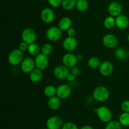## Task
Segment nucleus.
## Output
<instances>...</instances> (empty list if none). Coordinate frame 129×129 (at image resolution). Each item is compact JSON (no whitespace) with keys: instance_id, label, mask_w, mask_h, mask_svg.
Instances as JSON below:
<instances>
[{"instance_id":"obj_1","label":"nucleus","mask_w":129,"mask_h":129,"mask_svg":"<svg viewBox=\"0 0 129 129\" xmlns=\"http://www.w3.org/2000/svg\"><path fill=\"white\" fill-rule=\"evenodd\" d=\"M93 97L95 101L98 102H105L110 97L109 90L105 86H97L93 91Z\"/></svg>"},{"instance_id":"obj_2","label":"nucleus","mask_w":129,"mask_h":129,"mask_svg":"<svg viewBox=\"0 0 129 129\" xmlns=\"http://www.w3.org/2000/svg\"><path fill=\"white\" fill-rule=\"evenodd\" d=\"M23 52L20 49H14L10 52L8 56V61L13 67L20 65L24 59Z\"/></svg>"},{"instance_id":"obj_3","label":"nucleus","mask_w":129,"mask_h":129,"mask_svg":"<svg viewBox=\"0 0 129 129\" xmlns=\"http://www.w3.org/2000/svg\"><path fill=\"white\" fill-rule=\"evenodd\" d=\"M62 36V31L59 27L52 26L47 29L45 32V37L50 42H57Z\"/></svg>"},{"instance_id":"obj_4","label":"nucleus","mask_w":129,"mask_h":129,"mask_svg":"<svg viewBox=\"0 0 129 129\" xmlns=\"http://www.w3.org/2000/svg\"><path fill=\"white\" fill-rule=\"evenodd\" d=\"M97 116L101 121L103 123H108L112 120V113L108 107L105 106H101L96 108Z\"/></svg>"},{"instance_id":"obj_5","label":"nucleus","mask_w":129,"mask_h":129,"mask_svg":"<svg viewBox=\"0 0 129 129\" xmlns=\"http://www.w3.org/2000/svg\"><path fill=\"white\" fill-rule=\"evenodd\" d=\"M55 13L54 10L49 7H45L40 12V18L42 21L46 24H50L54 21Z\"/></svg>"},{"instance_id":"obj_6","label":"nucleus","mask_w":129,"mask_h":129,"mask_svg":"<svg viewBox=\"0 0 129 129\" xmlns=\"http://www.w3.org/2000/svg\"><path fill=\"white\" fill-rule=\"evenodd\" d=\"M22 41L25 42L28 44L35 42L37 39L36 32L31 28H25L23 30L21 34Z\"/></svg>"},{"instance_id":"obj_7","label":"nucleus","mask_w":129,"mask_h":129,"mask_svg":"<svg viewBox=\"0 0 129 129\" xmlns=\"http://www.w3.org/2000/svg\"><path fill=\"white\" fill-rule=\"evenodd\" d=\"M69 68L64 64H59L54 68L53 71L54 76L58 80L66 79L67 77L70 73Z\"/></svg>"},{"instance_id":"obj_8","label":"nucleus","mask_w":129,"mask_h":129,"mask_svg":"<svg viewBox=\"0 0 129 129\" xmlns=\"http://www.w3.org/2000/svg\"><path fill=\"white\" fill-rule=\"evenodd\" d=\"M102 43L103 46L108 49H113L118 45V40L114 34L108 33L103 37Z\"/></svg>"},{"instance_id":"obj_9","label":"nucleus","mask_w":129,"mask_h":129,"mask_svg":"<svg viewBox=\"0 0 129 129\" xmlns=\"http://www.w3.org/2000/svg\"><path fill=\"white\" fill-rule=\"evenodd\" d=\"M78 56L71 52H67L62 58V64L68 68H73L76 67L78 62Z\"/></svg>"},{"instance_id":"obj_10","label":"nucleus","mask_w":129,"mask_h":129,"mask_svg":"<svg viewBox=\"0 0 129 129\" xmlns=\"http://www.w3.org/2000/svg\"><path fill=\"white\" fill-rule=\"evenodd\" d=\"M63 125L62 118L59 116H50L46 121V127L48 129H61Z\"/></svg>"},{"instance_id":"obj_11","label":"nucleus","mask_w":129,"mask_h":129,"mask_svg":"<svg viewBox=\"0 0 129 129\" xmlns=\"http://www.w3.org/2000/svg\"><path fill=\"white\" fill-rule=\"evenodd\" d=\"M71 87L66 83L60 84L57 87V94L60 99H66L69 97L71 95Z\"/></svg>"},{"instance_id":"obj_12","label":"nucleus","mask_w":129,"mask_h":129,"mask_svg":"<svg viewBox=\"0 0 129 129\" xmlns=\"http://www.w3.org/2000/svg\"><path fill=\"white\" fill-rule=\"evenodd\" d=\"M21 70L23 73L30 74L31 71L34 70L35 67V59L31 57H26L23 59L21 63L20 64Z\"/></svg>"},{"instance_id":"obj_13","label":"nucleus","mask_w":129,"mask_h":129,"mask_svg":"<svg viewBox=\"0 0 129 129\" xmlns=\"http://www.w3.org/2000/svg\"><path fill=\"white\" fill-rule=\"evenodd\" d=\"M78 44V40L75 37L68 36L63 40L62 48L66 51L72 53L76 49Z\"/></svg>"},{"instance_id":"obj_14","label":"nucleus","mask_w":129,"mask_h":129,"mask_svg":"<svg viewBox=\"0 0 129 129\" xmlns=\"http://www.w3.org/2000/svg\"><path fill=\"white\" fill-rule=\"evenodd\" d=\"M35 63L36 68L44 70L46 69L49 64V59L48 56L45 55L42 53H40L35 57Z\"/></svg>"},{"instance_id":"obj_15","label":"nucleus","mask_w":129,"mask_h":129,"mask_svg":"<svg viewBox=\"0 0 129 129\" xmlns=\"http://www.w3.org/2000/svg\"><path fill=\"white\" fill-rule=\"evenodd\" d=\"M99 72L102 76L109 77L112 75L114 71V67L112 63L108 61H104L101 63L99 68Z\"/></svg>"},{"instance_id":"obj_16","label":"nucleus","mask_w":129,"mask_h":129,"mask_svg":"<svg viewBox=\"0 0 129 129\" xmlns=\"http://www.w3.org/2000/svg\"><path fill=\"white\" fill-rule=\"evenodd\" d=\"M122 6L120 3L117 1H113L108 5V12L110 16L117 17L122 14Z\"/></svg>"},{"instance_id":"obj_17","label":"nucleus","mask_w":129,"mask_h":129,"mask_svg":"<svg viewBox=\"0 0 129 129\" xmlns=\"http://www.w3.org/2000/svg\"><path fill=\"white\" fill-rule=\"evenodd\" d=\"M129 26V18L126 15L121 14L115 17V27L118 29L123 30Z\"/></svg>"},{"instance_id":"obj_18","label":"nucleus","mask_w":129,"mask_h":129,"mask_svg":"<svg viewBox=\"0 0 129 129\" xmlns=\"http://www.w3.org/2000/svg\"><path fill=\"white\" fill-rule=\"evenodd\" d=\"M61 106V99L57 96L49 97L47 101V106L52 111L57 110Z\"/></svg>"},{"instance_id":"obj_19","label":"nucleus","mask_w":129,"mask_h":129,"mask_svg":"<svg viewBox=\"0 0 129 129\" xmlns=\"http://www.w3.org/2000/svg\"><path fill=\"white\" fill-rule=\"evenodd\" d=\"M43 77V72L42 70L39 69L37 68H35L33 71L30 72L29 74V78L30 81L33 83H38L40 82L42 79Z\"/></svg>"},{"instance_id":"obj_20","label":"nucleus","mask_w":129,"mask_h":129,"mask_svg":"<svg viewBox=\"0 0 129 129\" xmlns=\"http://www.w3.org/2000/svg\"><path fill=\"white\" fill-rule=\"evenodd\" d=\"M73 22L71 18L69 16H64L59 20L58 27L60 28L62 31H67L69 28L72 27Z\"/></svg>"},{"instance_id":"obj_21","label":"nucleus","mask_w":129,"mask_h":129,"mask_svg":"<svg viewBox=\"0 0 129 129\" xmlns=\"http://www.w3.org/2000/svg\"><path fill=\"white\" fill-rule=\"evenodd\" d=\"M114 54L115 58L118 60H124L128 56V51L125 48L119 47L115 50Z\"/></svg>"},{"instance_id":"obj_22","label":"nucleus","mask_w":129,"mask_h":129,"mask_svg":"<svg viewBox=\"0 0 129 129\" xmlns=\"http://www.w3.org/2000/svg\"><path fill=\"white\" fill-rule=\"evenodd\" d=\"M27 51L30 55L34 56L35 57L38 54L41 53V48H40L39 44L34 42L32 43V44H29Z\"/></svg>"},{"instance_id":"obj_23","label":"nucleus","mask_w":129,"mask_h":129,"mask_svg":"<svg viewBox=\"0 0 129 129\" xmlns=\"http://www.w3.org/2000/svg\"><path fill=\"white\" fill-rule=\"evenodd\" d=\"M101 60L99 58L96 56H93L89 58L88 60V65L91 69H97L99 68L101 64Z\"/></svg>"},{"instance_id":"obj_24","label":"nucleus","mask_w":129,"mask_h":129,"mask_svg":"<svg viewBox=\"0 0 129 129\" xmlns=\"http://www.w3.org/2000/svg\"><path fill=\"white\" fill-rule=\"evenodd\" d=\"M44 93L45 96L49 97L56 96L57 94V87L53 85H47L45 86L44 89Z\"/></svg>"},{"instance_id":"obj_25","label":"nucleus","mask_w":129,"mask_h":129,"mask_svg":"<svg viewBox=\"0 0 129 129\" xmlns=\"http://www.w3.org/2000/svg\"><path fill=\"white\" fill-rule=\"evenodd\" d=\"M78 0H62L61 6L64 10L70 11L76 7Z\"/></svg>"},{"instance_id":"obj_26","label":"nucleus","mask_w":129,"mask_h":129,"mask_svg":"<svg viewBox=\"0 0 129 129\" xmlns=\"http://www.w3.org/2000/svg\"><path fill=\"white\" fill-rule=\"evenodd\" d=\"M103 25L107 29H113L115 27V18L110 15L107 16L103 21Z\"/></svg>"},{"instance_id":"obj_27","label":"nucleus","mask_w":129,"mask_h":129,"mask_svg":"<svg viewBox=\"0 0 129 129\" xmlns=\"http://www.w3.org/2000/svg\"><path fill=\"white\" fill-rule=\"evenodd\" d=\"M89 7V3L87 0H78L76 5V8L80 12L87 11Z\"/></svg>"},{"instance_id":"obj_28","label":"nucleus","mask_w":129,"mask_h":129,"mask_svg":"<svg viewBox=\"0 0 129 129\" xmlns=\"http://www.w3.org/2000/svg\"><path fill=\"white\" fill-rule=\"evenodd\" d=\"M118 121L122 126H129V113L122 112L118 117Z\"/></svg>"},{"instance_id":"obj_29","label":"nucleus","mask_w":129,"mask_h":129,"mask_svg":"<svg viewBox=\"0 0 129 129\" xmlns=\"http://www.w3.org/2000/svg\"><path fill=\"white\" fill-rule=\"evenodd\" d=\"M53 51V46L50 43H45L41 48V53L49 56Z\"/></svg>"},{"instance_id":"obj_30","label":"nucleus","mask_w":129,"mask_h":129,"mask_svg":"<svg viewBox=\"0 0 129 129\" xmlns=\"http://www.w3.org/2000/svg\"><path fill=\"white\" fill-rule=\"evenodd\" d=\"M105 129H122V125L118 121L112 120L110 122L107 123Z\"/></svg>"},{"instance_id":"obj_31","label":"nucleus","mask_w":129,"mask_h":129,"mask_svg":"<svg viewBox=\"0 0 129 129\" xmlns=\"http://www.w3.org/2000/svg\"><path fill=\"white\" fill-rule=\"evenodd\" d=\"M61 129H79L76 124L73 122H66L64 123Z\"/></svg>"},{"instance_id":"obj_32","label":"nucleus","mask_w":129,"mask_h":129,"mask_svg":"<svg viewBox=\"0 0 129 129\" xmlns=\"http://www.w3.org/2000/svg\"><path fill=\"white\" fill-rule=\"evenodd\" d=\"M48 3L53 8H59L62 5V0H47Z\"/></svg>"},{"instance_id":"obj_33","label":"nucleus","mask_w":129,"mask_h":129,"mask_svg":"<svg viewBox=\"0 0 129 129\" xmlns=\"http://www.w3.org/2000/svg\"><path fill=\"white\" fill-rule=\"evenodd\" d=\"M121 110L123 112L129 113V100H125L121 104Z\"/></svg>"},{"instance_id":"obj_34","label":"nucleus","mask_w":129,"mask_h":129,"mask_svg":"<svg viewBox=\"0 0 129 129\" xmlns=\"http://www.w3.org/2000/svg\"><path fill=\"white\" fill-rule=\"evenodd\" d=\"M28 45L27 43H26L25 42L22 41L19 44L18 46V49H20L21 51L25 52V51H27L28 50Z\"/></svg>"},{"instance_id":"obj_35","label":"nucleus","mask_w":129,"mask_h":129,"mask_svg":"<svg viewBox=\"0 0 129 129\" xmlns=\"http://www.w3.org/2000/svg\"><path fill=\"white\" fill-rule=\"evenodd\" d=\"M66 32L67 34H68V36L69 37H75L76 34V30L75 29V28L73 27L69 28Z\"/></svg>"},{"instance_id":"obj_36","label":"nucleus","mask_w":129,"mask_h":129,"mask_svg":"<svg viewBox=\"0 0 129 129\" xmlns=\"http://www.w3.org/2000/svg\"><path fill=\"white\" fill-rule=\"evenodd\" d=\"M71 72L73 74H74L76 77H77V76H78L79 74H80L81 70H80V69H79V67H78L76 66V67L72 68Z\"/></svg>"},{"instance_id":"obj_37","label":"nucleus","mask_w":129,"mask_h":129,"mask_svg":"<svg viewBox=\"0 0 129 129\" xmlns=\"http://www.w3.org/2000/svg\"><path fill=\"white\" fill-rule=\"evenodd\" d=\"M76 77L74 74H73L71 72H70V73H69V74L68 75V77H67L66 79L68 82H69L70 83H71V82H73L75 81Z\"/></svg>"},{"instance_id":"obj_38","label":"nucleus","mask_w":129,"mask_h":129,"mask_svg":"<svg viewBox=\"0 0 129 129\" xmlns=\"http://www.w3.org/2000/svg\"><path fill=\"white\" fill-rule=\"evenodd\" d=\"M79 129H94V128H93V126H91V125H83V126H81Z\"/></svg>"},{"instance_id":"obj_39","label":"nucleus","mask_w":129,"mask_h":129,"mask_svg":"<svg viewBox=\"0 0 129 129\" xmlns=\"http://www.w3.org/2000/svg\"><path fill=\"white\" fill-rule=\"evenodd\" d=\"M78 56V59H83V56L82 55V54H79V55H77Z\"/></svg>"},{"instance_id":"obj_40","label":"nucleus","mask_w":129,"mask_h":129,"mask_svg":"<svg viewBox=\"0 0 129 129\" xmlns=\"http://www.w3.org/2000/svg\"><path fill=\"white\" fill-rule=\"evenodd\" d=\"M127 40H128V42H129V33L128 34V35H127Z\"/></svg>"},{"instance_id":"obj_41","label":"nucleus","mask_w":129,"mask_h":129,"mask_svg":"<svg viewBox=\"0 0 129 129\" xmlns=\"http://www.w3.org/2000/svg\"><path fill=\"white\" fill-rule=\"evenodd\" d=\"M128 56L129 57V50L128 51Z\"/></svg>"},{"instance_id":"obj_42","label":"nucleus","mask_w":129,"mask_h":129,"mask_svg":"<svg viewBox=\"0 0 129 129\" xmlns=\"http://www.w3.org/2000/svg\"><path fill=\"white\" fill-rule=\"evenodd\" d=\"M42 129H48V128L46 127V128H42Z\"/></svg>"}]
</instances>
